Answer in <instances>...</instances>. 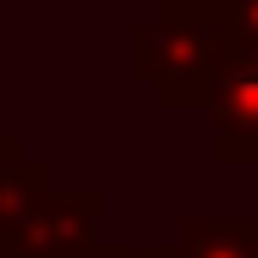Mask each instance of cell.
Segmentation results:
<instances>
[{
  "mask_svg": "<svg viewBox=\"0 0 258 258\" xmlns=\"http://www.w3.org/2000/svg\"><path fill=\"white\" fill-rule=\"evenodd\" d=\"M12 162H24V150H18V138H12V132L0 126V174H6Z\"/></svg>",
  "mask_w": 258,
  "mask_h": 258,
  "instance_id": "52a82bcc",
  "label": "cell"
},
{
  "mask_svg": "<svg viewBox=\"0 0 258 258\" xmlns=\"http://www.w3.org/2000/svg\"><path fill=\"white\" fill-rule=\"evenodd\" d=\"M204 6H216L222 18H234V12H246V6H258V0H204Z\"/></svg>",
  "mask_w": 258,
  "mask_h": 258,
  "instance_id": "ba28073f",
  "label": "cell"
},
{
  "mask_svg": "<svg viewBox=\"0 0 258 258\" xmlns=\"http://www.w3.org/2000/svg\"><path fill=\"white\" fill-rule=\"evenodd\" d=\"M240 30L204 0H162L150 18L126 30V72L162 108H204L222 60L234 54Z\"/></svg>",
  "mask_w": 258,
  "mask_h": 258,
  "instance_id": "6da1fadb",
  "label": "cell"
},
{
  "mask_svg": "<svg viewBox=\"0 0 258 258\" xmlns=\"http://www.w3.org/2000/svg\"><path fill=\"white\" fill-rule=\"evenodd\" d=\"M186 258H258V216H186Z\"/></svg>",
  "mask_w": 258,
  "mask_h": 258,
  "instance_id": "277c9868",
  "label": "cell"
},
{
  "mask_svg": "<svg viewBox=\"0 0 258 258\" xmlns=\"http://www.w3.org/2000/svg\"><path fill=\"white\" fill-rule=\"evenodd\" d=\"M102 222V186H48L30 228L0 246V258H90Z\"/></svg>",
  "mask_w": 258,
  "mask_h": 258,
  "instance_id": "3957f363",
  "label": "cell"
},
{
  "mask_svg": "<svg viewBox=\"0 0 258 258\" xmlns=\"http://www.w3.org/2000/svg\"><path fill=\"white\" fill-rule=\"evenodd\" d=\"M198 114H210V162L222 168L258 162V42L246 36L234 42Z\"/></svg>",
  "mask_w": 258,
  "mask_h": 258,
  "instance_id": "7a4b0ae2",
  "label": "cell"
},
{
  "mask_svg": "<svg viewBox=\"0 0 258 258\" xmlns=\"http://www.w3.org/2000/svg\"><path fill=\"white\" fill-rule=\"evenodd\" d=\"M48 168L42 162H12L6 174H0V246H12L24 228H30V216H36V204L48 198Z\"/></svg>",
  "mask_w": 258,
  "mask_h": 258,
  "instance_id": "5b68a950",
  "label": "cell"
},
{
  "mask_svg": "<svg viewBox=\"0 0 258 258\" xmlns=\"http://www.w3.org/2000/svg\"><path fill=\"white\" fill-rule=\"evenodd\" d=\"M90 258H186V246H180V234L174 240H96V252Z\"/></svg>",
  "mask_w": 258,
  "mask_h": 258,
  "instance_id": "8992f818",
  "label": "cell"
}]
</instances>
